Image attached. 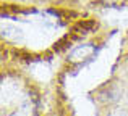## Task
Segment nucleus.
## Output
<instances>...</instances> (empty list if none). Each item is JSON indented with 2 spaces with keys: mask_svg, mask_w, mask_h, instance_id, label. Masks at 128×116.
I'll return each instance as SVG.
<instances>
[{
  "mask_svg": "<svg viewBox=\"0 0 128 116\" xmlns=\"http://www.w3.org/2000/svg\"><path fill=\"white\" fill-rule=\"evenodd\" d=\"M96 52V47L92 44H84V45H76L72 52L68 53V61L72 63H81L84 60L91 58Z\"/></svg>",
  "mask_w": 128,
  "mask_h": 116,
  "instance_id": "obj_1",
  "label": "nucleus"
},
{
  "mask_svg": "<svg viewBox=\"0 0 128 116\" xmlns=\"http://www.w3.org/2000/svg\"><path fill=\"white\" fill-rule=\"evenodd\" d=\"M104 3H107V5H117V3H120L122 0H102Z\"/></svg>",
  "mask_w": 128,
  "mask_h": 116,
  "instance_id": "obj_2",
  "label": "nucleus"
}]
</instances>
